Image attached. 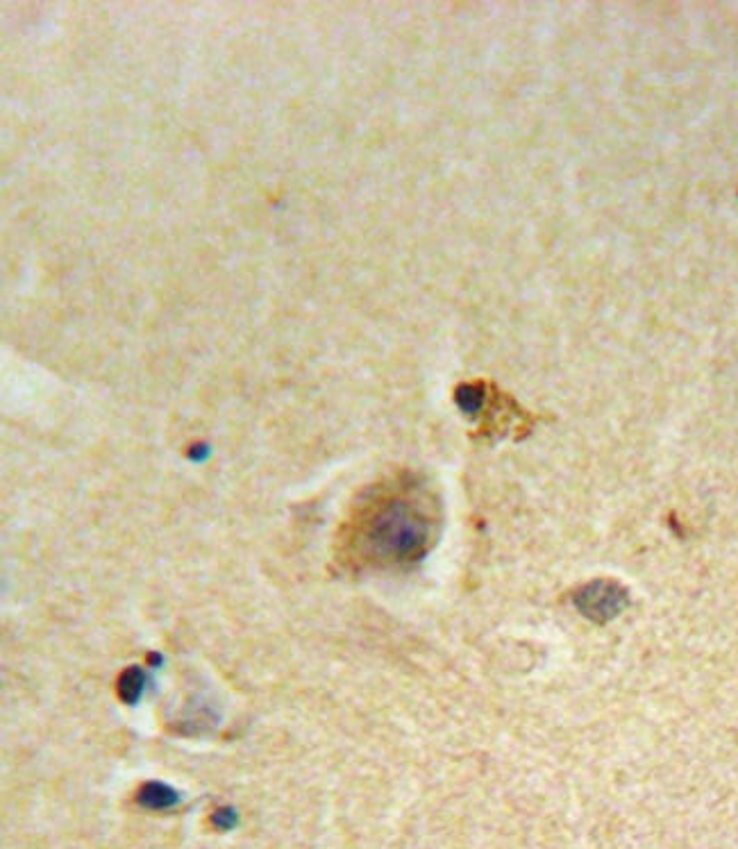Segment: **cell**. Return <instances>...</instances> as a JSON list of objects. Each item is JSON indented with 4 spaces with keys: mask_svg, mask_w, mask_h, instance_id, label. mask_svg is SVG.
I'll list each match as a JSON object with an SVG mask.
<instances>
[{
    "mask_svg": "<svg viewBox=\"0 0 738 849\" xmlns=\"http://www.w3.org/2000/svg\"><path fill=\"white\" fill-rule=\"evenodd\" d=\"M141 688H144V672L139 668H128L119 679V695L125 702L132 704L139 700Z\"/></svg>",
    "mask_w": 738,
    "mask_h": 849,
    "instance_id": "277c9868",
    "label": "cell"
},
{
    "mask_svg": "<svg viewBox=\"0 0 738 849\" xmlns=\"http://www.w3.org/2000/svg\"><path fill=\"white\" fill-rule=\"evenodd\" d=\"M137 802L141 806H146V809L162 811V809H171V806L178 802V793H175L171 786L159 784V781H148V784L141 786V790L137 793Z\"/></svg>",
    "mask_w": 738,
    "mask_h": 849,
    "instance_id": "3957f363",
    "label": "cell"
},
{
    "mask_svg": "<svg viewBox=\"0 0 738 849\" xmlns=\"http://www.w3.org/2000/svg\"><path fill=\"white\" fill-rule=\"evenodd\" d=\"M436 504L414 479L377 486L346 525L350 559L373 568H400L430 552L436 532Z\"/></svg>",
    "mask_w": 738,
    "mask_h": 849,
    "instance_id": "6da1fadb",
    "label": "cell"
},
{
    "mask_svg": "<svg viewBox=\"0 0 738 849\" xmlns=\"http://www.w3.org/2000/svg\"><path fill=\"white\" fill-rule=\"evenodd\" d=\"M575 607L586 620L607 625L630 607V593L614 579H593L575 593Z\"/></svg>",
    "mask_w": 738,
    "mask_h": 849,
    "instance_id": "7a4b0ae2",
    "label": "cell"
},
{
    "mask_svg": "<svg viewBox=\"0 0 738 849\" xmlns=\"http://www.w3.org/2000/svg\"><path fill=\"white\" fill-rule=\"evenodd\" d=\"M214 825L218 827V829H230L232 827V822H234V815H232V811L230 809H221V811H216L214 813Z\"/></svg>",
    "mask_w": 738,
    "mask_h": 849,
    "instance_id": "5b68a950",
    "label": "cell"
}]
</instances>
